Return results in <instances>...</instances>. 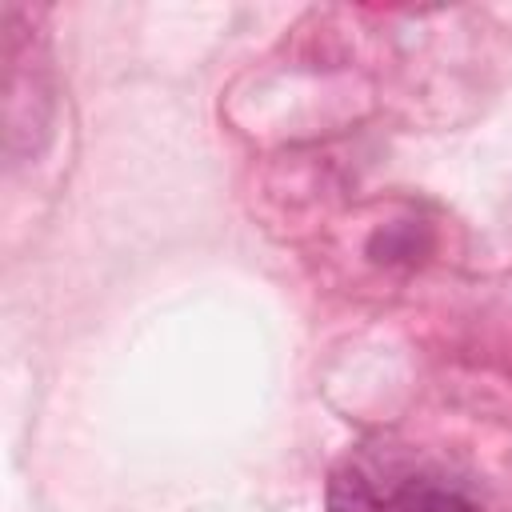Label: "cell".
I'll list each match as a JSON object with an SVG mask.
<instances>
[{
	"instance_id": "6da1fadb",
	"label": "cell",
	"mask_w": 512,
	"mask_h": 512,
	"mask_svg": "<svg viewBox=\"0 0 512 512\" xmlns=\"http://www.w3.org/2000/svg\"><path fill=\"white\" fill-rule=\"evenodd\" d=\"M4 60V148L8 156H36L48 132L52 88L44 72V36L20 4L4 8Z\"/></svg>"
},
{
	"instance_id": "7a4b0ae2",
	"label": "cell",
	"mask_w": 512,
	"mask_h": 512,
	"mask_svg": "<svg viewBox=\"0 0 512 512\" xmlns=\"http://www.w3.org/2000/svg\"><path fill=\"white\" fill-rule=\"evenodd\" d=\"M328 512H380V500L372 496L368 480L356 468H336L324 488Z\"/></svg>"
},
{
	"instance_id": "3957f363",
	"label": "cell",
	"mask_w": 512,
	"mask_h": 512,
	"mask_svg": "<svg viewBox=\"0 0 512 512\" xmlns=\"http://www.w3.org/2000/svg\"><path fill=\"white\" fill-rule=\"evenodd\" d=\"M392 512H476V508L464 496L448 492V488H436L428 480H412L396 492Z\"/></svg>"
}]
</instances>
